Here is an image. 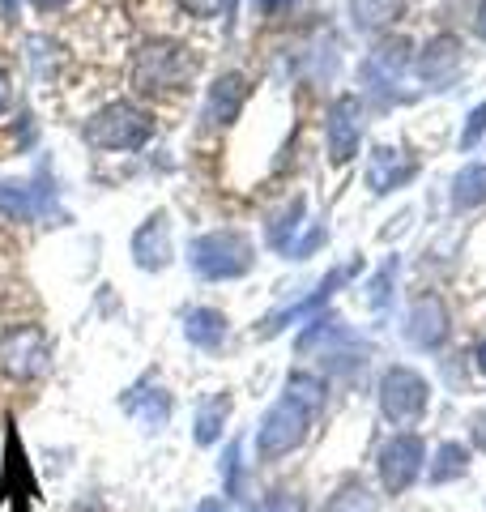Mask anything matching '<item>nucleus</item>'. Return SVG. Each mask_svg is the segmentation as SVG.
<instances>
[{
    "instance_id": "2",
    "label": "nucleus",
    "mask_w": 486,
    "mask_h": 512,
    "mask_svg": "<svg viewBox=\"0 0 486 512\" xmlns=\"http://www.w3.org/2000/svg\"><path fill=\"white\" fill-rule=\"evenodd\" d=\"M303 440V410L299 406H290V402H282L278 410L265 419V427H261V457H282V453H290Z\"/></svg>"
},
{
    "instance_id": "4",
    "label": "nucleus",
    "mask_w": 486,
    "mask_h": 512,
    "mask_svg": "<svg viewBox=\"0 0 486 512\" xmlns=\"http://www.w3.org/2000/svg\"><path fill=\"white\" fill-rule=\"evenodd\" d=\"M324 512H376V500H371L363 487H346L342 495H333Z\"/></svg>"
},
{
    "instance_id": "5",
    "label": "nucleus",
    "mask_w": 486,
    "mask_h": 512,
    "mask_svg": "<svg viewBox=\"0 0 486 512\" xmlns=\"http://www.w3.org/2000/svg\"><path fill=\"white\" fill-rule=\"evenodd\" d=\"M461 470H465V453H461L457 444H444V448H440V466L431 470V478H435V483H444V478L461 474Z\"/></svg>"
},
{
    "instance_id": "8",
    "label": "nucleus",
    "mask_w": 486,
    "mask_h": 512,
    "mask_svg": "<svg viewBox=\"0 0 486 512\" xmlns=\"http://www.w3.org/2000/svg\"><path fill=\"white\" fill-rule=\"evenodd\" d=\"M197 512H226V508H222V504H218V500H205V504H201V508H197Z\"/></svg>"
},
{
    "instance_id": "9",
    "label": "nucleus",
    "mask_w": 486,
    "mask_h": 512,
    "mask_svg": "<svg viewBox=\"0 0 486 512\" xmlns=\"http://www.w3.org/2000/svg\"><path fill=\"white\" fill-rule=\"evenodd\" d=\"M482 367H486V350H482Z\"/></svg>"
},
{
    "instance_id": "6",
    "label": "nucleus",
    "mask_w": 486,
    "mask_h": 512,
    "mask_svg": "<svg viewBox=\"0 0 486 512\" xmlns=\"http://www.w3.org/2000/svg\"><path fill=\"white\" fill-rule=\"evenodd\" d=\"M252 512H303V500L290 495V491H278V495H269L265 504H256Z\"/></svg>"
},
{
    "instance_id": "7",
    "label": "nucleus",
    "mask_w": 486,
    "mask_h": 512,
    "mask_svg": "<svg viewBox=\"0 0 486 512\" xmlns=\"http://www.w3.org/2000/svg\"><path fill=\"white\" fill-rule=\"evenodd\" d=\"M13 295V265H9V256L0 252V303H5Z\"/></svg>"
},
{
    "instance_id": "1",
    "label": "nucleus",
    "mask_w": 486,
    "mask_h": 512,
    "mask_svg": "<svg viewBox=\"0 0 486 512\" xmlns=\"http://www.w3.org/2000/svg\"><path fill=\"white\" fill-rule=\"evenodd\" d=\"M418 466H423V444H418L414 436H397L393 444L384 448V457H380L384 487L393 495H401L418 478Z\"/></svg>"
},
{
    "instance_id": "3",
    "label": "nucleus",
    "mask_w": 486,
    "mask_h": 512,
    "mask_svg": "<svg viewBox=\"0 0 486 512\" xmlns=\"http://www.w3.org/2000/svg\"><path fill=\"white\" fill-rule=\"evenodd\" d=\"M384 410L393 423H410L427 410V393H423V380L410 376V372H393L384 380Z\"/></svg>"
}]
</instances>
